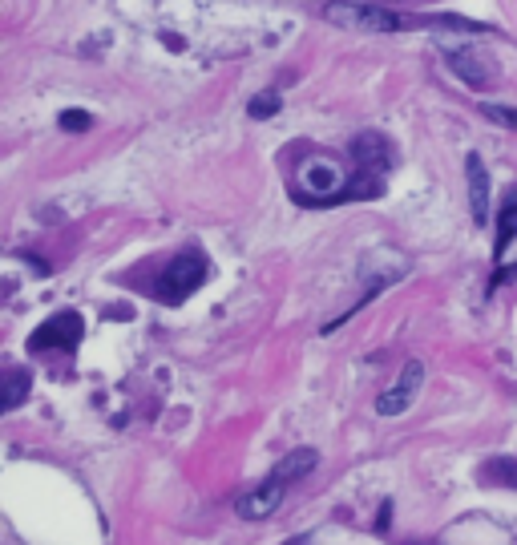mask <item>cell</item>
I'll return each instance as SVG.
<instances>
[{
    "instance_id": "cell-1",
    "label": "cell",
    "mask_w": 517,
    "mask_h": 545,
    "mask_svg": "<svg viewBox=\"0 0 517 545\" xmlns=\"http://www.w3.org/2000/svg\"><path fill=\"white\" fill-rule=\"evenodd\" d=\"M324 17L340 29H356V33H400V29H417V25H437V29H477L473 21H457V17H400L388 5H324Z\"/></svg>"
},
{
    "instance_id": "cell-2",
    "label": "cell",
    "mask_w": 517,
    "mask_h": 545,
    "mask_svg": "<svg viewBox=\"0 0 517 545\" xmlns=\"http://www.w3.org/2000/svg\"><path fill=\"white\" fill-rule=\"evenodd\" d=\"M202 279H206V255L194 251V247H186V251H178V255L166 263V271H162L154 295H158L162 303H182L186 295H194V291L202 287Z\"/></svg>"
},
{
    "instance_id": "cell-3",
    "label": "cell",
    "mask_w": 517,
    "mask_h": 545,
    "mask_svg": "<svg viewBox=\"0 0 517 545\" xmlns=\"http://www.w3.org/2000/svg\"><path fill=\"white\" fill-rule=\"evenodd\" d=\"M81 336H85L81 315H77V311H57V315H49V319L37 327V332H33L29 348H33V352H73V348L81 344Z\"/></svg>"
},
{
    "instance_id": "cell-4",
    "label": "cell",
    "mask_w": 517,
    "mask_h": 545,
    "mask_svg": "<svg viewBox=\"0 0 517 545\" xmlns=\"http://www.w3.org/2000/svg\"><path fill=\"white\" fill-rule=\"evenodd\" d=\"M421 384H425V364H421V360H408V364L400 368L396 384L376 400V412H380V416H400V412H408L412 400L421 396Z\"/></svg>"
},
{
    "instance_id": "cell-5",
    "label": "cell",
    "mask_w": 517,
    "mask_h": 545,
    "mask_svg": "<svg viewBox=\"0 0 517 545\" xmlns=\"http://www.w3.org/2000/svg\"><path fill=\"white\" fill-rule=\"evenodd\" d=\"M352 158H356V170H360V174L384 182V174L392 170V142H388L384 134H376V130H364V134H356V142H352Z\"/></svg>"
},
{
    "instance_id": "cell-6",
    "label": "cell",
    "mask_w": 517,
    "mask_h": 545,
    "mask_svg": "<svg viewBox=\"0 0 517 545\" xmlns=\"http://www.w3.org/2000/svg\"><path fill=\"white\" fill-rule=\"evenodd\" d=\"M283 493H287V485H279L275 477H267L259 489H251L247 497H239V513L247 521H263V517H271L283 505Z\"/></svg>"
},
{
    "instance_id": "cell-7",
    "label": "cell",
    "mask_w": 517,
    "mask_h": 545,
    "mask_svg": "<svg viewBox=\"0 0 517 545\" xmlns=\"http://www.w3.org/2000/svg\"><path fill=\"white\" fill-rule=\"evenodd\" d=\"M449 65H453V73L457 77H465L469 85H493L497 81V65L485 57V53H477V49H449Z\"/></svg>"
},
{
    "instance_id": "cell-8",
    "label": "cell",
    "mask_w": 517,
    "mask_h": 545,
    "mask_svg": "<svg viewBox=\"0 0 517 545\" xmlns=\"http://www.w3.org/2000/svg\"><path fill=\"white\" fill-rule=\"evenodd\" d=\"M465 178H469V206H473V223L485 227V214H489V174L485 162L477 154L465 158Z\"/></svg>"
},
{
    "instance_id": "cell-9",
    "label": "cell",
    "mask_w": 517,
    "mask_h": 545,
    "mask_svg": "<svg viewBox=\"0 0 517 545\" xmlns=\"http://www.w3.org/2000/svg\"><path fill=\"white\" fill-rule=\"evenodd\" d=\"M320 465V457L312 453V449H295L291 457H283L275 469H271V477L279 481V485H295V481H303L307 473H312Z\"/></svg>"
},
{
    "instance_id": "cell-10",
    "label": "cell",
    "mask_w": 517,
    "mask_h": 545,
    "mask_svg": "<svg viewBox=\"0 0 517 545\" xmlns=\"http://www.w3.org/2000/svg\"><path fill=\"white\" fill-rule=\"evenodd\" d=\"M513 235H517V190L505 198V206L497 214V247H493L497 259H505V247L513 243Z\"/></svg>"
},
{
    "instance_id": "cell-11",
    "label": "cell",
    "mask_w": 517,
    "mask_h": 545,
    "mask_svg": "<svg viewBox=\"0 0 517 545\" xmlns=\"http://www.w3.org/2000/svg\"><path fill=\"white\" fill-rule=\"evenodd\" d=\"M29 388H33V376L21 372V368H9V372H5V396H0V408H5V412L21 408L25 396H29Z\"/></svg>"
},
{
    "instance_id": "cell-12",
    "label": "cell",
    "mask_w": 517,
    "mask_h": 545,
    "mask_svg": "<svg viewBox=\"0 0 517 545\" xmlns=\"http://www.w3.org/2000/svg\"><path fill=\"white\" fill-rule=\"evenodd\" d=\"M481 477H485V481H493V485H509V489H517V461H509V457H493V461H485V465H481Z\"/></svg>"
},
{
    "instance_id": "cell-13",
    "label": "cell",
    "mask_w": 517,
    "mask_h": 545,
    "mask_svg": "<svg viewBox=\"0 0 517 545\" xmlns=\"http://www.w3.org/2000/svg\"><path fill=\"white\" fill-rule=\"evenodd\" d=\"M247 114H251V118H271V114H279V93H275V89L259 93V97L247 105Z\"/></svg>"
},
{
    "instance_id": "cell-14",
    "label": "cell",
    "mask_w": 517,
    "mask_h": 545,
    "mask_svg": "<svg viewBox=\"0 0 517 545\" xmlns=\"http://www.w3.org/2000/svg\"><path fill=\"white\" fill-rule=\"evenodd\" d=\"M481 114L489 122H497V126H505V130L517 134V109H509V105H481Z\"/></svg>"
},
{
    "instance_id": "cell-15",
    "label": "cell",
    "mask_w": 517,
    "mask_h": 545,
    "mask_svg": "<svg viewBox=\"0 0 517 545\" xmlns=\"http://www.w3.org/2000/svg\"><path fill=\"white\" fill-rule=\"evenodd\" d=\"M89 126H93V118L81 114V109H65L61 114V130H69V134H85Z\"/></svg>"
}]
</instances>
